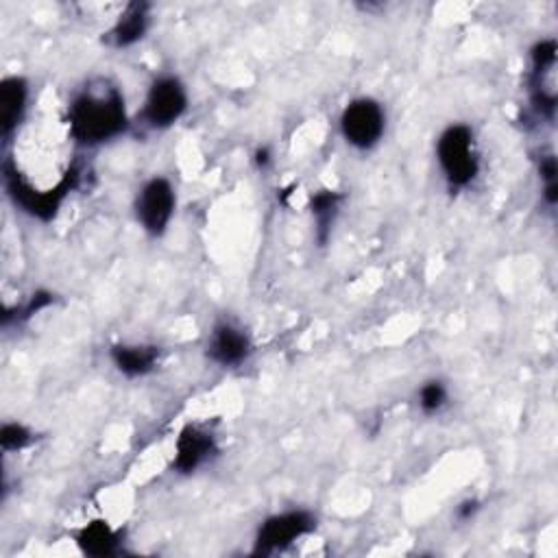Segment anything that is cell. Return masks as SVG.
<instances>
[{
    "label": "cell",
    "instance_id": "11",
    "mask_svg": "<svg viewBox=\"0 0 558 558\" xmlns=\"http://www.w3.org/2000/svg\"><path fill=\"white\" fill-rule=\"evenodd\" d=\"M28 96L31 87L24 76L11 74L4 76L0 83V135L2 142L9 144L11 137L17 133L26 111H28Z\"/></svg>",
    "mask_w": 558,
    "mask_h": 558
},
{
    "label": "cell",
    "instance_id": "5",
    "mask_svg": "<svg viewBox=\"0 0 558 558\" xmlns=\"http://www.w3.org/2000/svg\"><path fill=\"white\" fill-rule=\"evenodd\" d=\"M190 105L185 83L177 74H159L146 89L140 120L153 131H166L177 124Z\"/></svg>",
    "mask_w": 558,
    "mask_h": 558
},
{
    "label": "cell",
    "instance_id": "19",
    "mask_svg": "<svg viewBox=\"0 0 558 558\" xmlns=\"http://www.w3.org/2000/svg\"><path fill=\"white\" fill-rule=\"evenodd\" d=\"M480 510V501L477 499H466L456 508V517L460 521H471L475 517V512Z\"/></svg>",
    "mask_w": 558,
    "mask_h": 558
},
{
    "label": "cell",
    "instance_id": "15",
    "mask_svg": "<svg viewBox=\"0 0 558 558\" xmlns=\"http://www.w3.org/2000/svg\"><path fill=\"white\" fill-rule=\"evenodd\" d=\"M342 201H344V194H340L336 190H318L312 194L310 211H312L314 227H316V240L320 244L327 242V238L331 233V225L336 222Z\"/></svg>",
    "mask_w": 558,
    "mask_h": 558
},
{
    "label": "cell",
    "instance_id": "9",
    "mask_svg": "<svg viewBox=\"0 0 558 558\" xmlns=\"http://www.w3.org/2000/svg\"><path fill=\"white\" fill-rule=\"evenodd\" d=\"M218 451V440L211 427L203 423H187L181 427L174 440L172 471L179 475H192L205 466Z\"/></svg>",
    "mask_w": 558,
    "mask_h": 558
},
{
    "label": "cell",
    "instance_id": "10",
    "mask_svg": "<svg viewBox=\"0 0 558 558\" xmlns=\"http://www.w3.org/2000/svg\"><path fill=\"white\" fill-rule=\"evenodd\" d=\"M253 353V340L244 327L233 320H220L211 327L207 338V357L222 366L235 368L244 364Z\"/></svg>",
    "mask_w": 558,
    "mask_h": 558
},
{
    "label": "cell",
    "instance_id": "12",
    "mask_svg": "<svg viewBox=\"0 0 558 558\" xmlns=\"http://www.w3.org/2000/svg\"><path fill=\"white\" fill-rule=\"evenodd\" d=\"M161 349L146 342H118L109 349V360L118 373L124 377H144L153 373L159 364Z\"/></svg>",
    "mask_w": 558,
    "mask_h": 558
},
{
    "label": "cell",
    "instance_id": "2",
    "mask_svg": "<svg viewBox=\"0 0 558 558\" xmlns=\"http://www.w3.org/2000/svg\"><path fill=\"white\" fill-rule=\"evenodd\" d=\"M438 170L449 190H464L477 177L482 168L475 133L464 122L447 124L434 144Z\"/></svg>",
    "mask_w": 558,
    "mask_h": 558
},
{
    "label": "cell",
    "instance_id": "13",
    "mask_svg": "<svg viewBox=\"0 0 558 558\" xmlns=\"http://www.w3.org/2000/svg\"><path fill=\"white\" fill-rule=\"evenodd\" d=\"M148 28H150V4L131 2L109 28L107 39L113 48H131L146 37Z\"/></svg>",
    "mask_w": 558,
    "mask_h": 558
},
{
    "label": "cell",
    "instance_id": "8",
    "mask_svg": "<svg viewBox=\"0 0 558 558\" xmlns=\"http://www.w3.org/2000/svg\"><path fill=\"white\" fill-rule=\"evenodd\" d=\"M556 57L558 46L554 37L538 39L530 48V105L543 120H554L556 113Z\"/></svg>",
    "mask_w": 558,
    "mask_h": 558
},
{
    "label": "cell",
    "instance_id": "7",
    "mask_svg": "<svg viewBox=\"0 0 558 558\" xmlns=\"http://www.w3.org/2000/svg\"><path fill=\"white\" fill-rule=\"evenodd\" d=\"M177 211V190L168 177L155 174L146 179L133 198V214L137 225L150 238H161Z\"/></svg>",
    "mask_w": 558,
    "mask_h": 558
},
{
    "label": "cell",
    "instance_id": "18",
    "mask_svg": "<svg viewBox=\"0 0 558 558\" xmlns=\"http://www.w3.org/2000/svg\"><path fill=\"white\" fill-rule=\"evenodd\" d=\"M35 442V432L20 423V421H7L0 427V447L2 451H22Z\"/></svg>",
    "mask_w": 558,
    "mask_h": 558
},
{
    "label": "cell",
    "instance_id": "20",
    "mask_svg": "<svg viewBox=\"0 0 558 558\" xmlns=\"http://www.w3.org/2000/svg\"><path fill=\"white\" fill-rule=\"evenodd\" d=\"M253 159H255V166H257V168H262V170H264V168H266V166L272 161V157H270L268 148H257Z\"/></svg>",
    "mask_w": 558,
    "mask_h": 558
},
{
    "label": "cell",
    "instance_id": "1",
    "mask_svg": "<svg viewBox=\"0 0 558 558\" xmlns=\"http://www.w3.org/2000/svg\"><path fill=\"white\" fill-rule=\"evenodd\" d=\"M68 131L78 146L107 144L129 129V111L120 87L107 81L89 83L68 105Z\"/></svg>",
    "mask_w": 558,
    "mask_h": 558
},
{
    "label": "cell",
    "instance_id": "16",
    "mask_svg": "<svg viewBox=\"0 0 558 558\" xmlns=\"http://www.w3.org/2000/svg\"><path fill=\"white\" fill-rule=\"evenodd\" d=\"M449 403V388L442 379H427L416 390V405L425 416L440 414Z\"/></svg>",
    "mask_w": 558,
    "mask_h": 558
},
{
    "label": "cell",
    "instance_id": "6",
    "mask_svg": "<svg viewBox=\"0 0 558 558\" xmlns=\"http://www.w3.org/2000/svg\"><path fill=\"white\" fill-rule=\"evenodd\" d=\"M338 129L351 148L371 150L384 140L386 109L373 96H357L342 107Z\"/></svg>",
    "mask_w": 558,
    "mask_h": 558
},
{
    "label": "cell",
    "instance_id": "4",
    "mask_svg": "<svg viewBox=\"0 0 558 558\" xmlns=\"http://www.w3.org/2000/svg\"><path fill=\"white\" fill-rule=\"evenodd\" d=\"M316 514L305 508H288L281 512H272L255 530L253 554L272 556L286 551L296 541L310 536L316 530Z\"/></svg>",
    "mask_w": 558,
    "mask_h": 558
},
{
    "label": "cell",
    "instance_id": "17",
    "mask_svg": "<svg viewBox=\"0 0 558 558\" xmlns=\"http://www.w3.org/2000/svg\"><path fill=\"white\" fill-rule=\"evenodd\" d=\"M538 179H541V196L547 207L558 203V161L554 153H545L538 159Z\"/></svg>",
    "mask_w": 558,
    "mask_h": 558
},
{
    "label": "cell",
    "instance_id": "3",
    "mask_svg": "<svg viewBox=\"0 0 558 558\" xmlns=\"http://www.w3.org/2000/svg\"><path fill=\"white\" fill-rule=\"evenodd\" d=\"M76 179H78V172L72 168L57 181L54 187L39 190L28 179H24L17 172V168L11 166V161L4 163V187L9 198L15 203V207H20L24 214L37 220H50L57 216L65 196L74 190Z\"/></svg>",
    "mask_w": 558,
    "mask_h": 558
},
{
    "label": "cell",
    "instance_id": "14",
    "mask_svg": "<svg viewBox=\"0 0 558 558\" xmlns=\"http://www.w3.org/2000/svg\"><path fill=\"white\" fill-rule=\"evenodd\" d=\"M74 543L85 556H116L122 551V532L116 530L111 523L98 519L78 527L74 534Z\"/></svg>",
    "mask_w": 558,
    "mask_h": 558
}]
</instances>
